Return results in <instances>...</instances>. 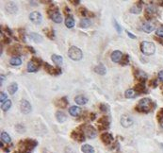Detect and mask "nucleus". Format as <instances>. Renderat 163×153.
<instances>
[{
	"instance_id": "nucleus-35",
	"label": "nucleus",
	"mask_w": 163,
	"mask_h": 153,
	"mask_svg": "<svg viewBox=\"0 0 163 153\" xmlns=\"http://www.w3.org/2000/svg\"><path fill=\"white\" fill-rule=\"evenodd\" d=\"M43 32L46 34V36L49 38V39L53 40L54 37H55V31L52 29V28H44L43 29Z\"/></svg>"
},
{
	"instance_id": "nucleus-32",
	"label": "nucleus",
	"mask_w": 163,
	"mask_h": 153,
	"mask_svg": "<svg viewBox=\"0 0 163 153\" xmlns=\"http://www.w3.org/2000/svg\"><path fill=\"white\" fill-rule=\"evenodd\" d=\"M81 151L83 153H94V148L90 145H83L81 146Z\"/></svg>"
},
{
	"instance_id": "nucleus-46",
	"label": "nucleus",
	"mask_w": 163,
	"mask_h": 153,
	"mask_svg": "<svg viewBox=\"0 0 163 153\" xmlns=\"http://www.w3.org/2000/svg\"><path fill=\"white\" fill-rule=\"evenodd\" d=\"M156 117H158V120L160 121L163 119V109H160V111L158 112V116H156Z\"/></svg>"
},
{
	"instance_id": "nucleus-5",
	"label": "nucleus",
	"mask_w": 163,
	"mask_h": 153,
	"mask_svg": "<svg viewBox=\"0 0 163 153\" xmlns=\"http://www.w3.org/2000/svg\"><path fill=\"white\" fill-rule=\"evenodd\" d=\"M82 131L84 132L86 137L90 138V139H93L96 137V130L93 126L90 125H86V126H83L82 127Z\"/></svg>"
},
{
	"instance_id": "nucleus-22",
	"label": "nucleus",
	"mask_w": 163,
	"mask_h": 153,
	"mask_svg": "<svg viewBox=\"0 0 163 153\" xmlns=\"http://www.w3.org/2000/svg\"><path fill=\"white\" fill-rule=\"evenodd\" d=\"M39 67L40 65H38L36 62H34L33 61H30L28 63V72H37L39 70Z\"/></svg>"
},
{
	"instance_id": "nucleus-33",
	"label": "nucleus",
	"mask_w": 163,
	"mask_h": 153,
	"mask_svg": "<svg viewBox=\"0 0 163 153\" xmlns=\"http://www.w3.org/2000/svg\"><path fill=\"white\" fill-rule=\"evenodd\" d=\"M141 2H139L137 5L133 6V7L130 9V12H132V14H141Z\"/></svg>"
},
{
	"instance_id": "nucleus-15",
	"label": "nucleus",
	"mask_w": 163,
	"mask_h": 153,
	"mask_svg": "<svg viewBox=\"0 0 163 153\" xmlns=\"http://www.w3.org/2000/svg\"><path fill=\"white\" fill-rule=\"evenodd\" d=\"M49 17L52 19V21H54L55 23L60 24L62 22V15L61 14L60 11H55V12H52V14H49Z\"/></svg>"
},
{
	"instance_id": "nucleus-58",
	"label": "nucleus",
	"mask_w": 163,
	"mask_h": 153,
	"mask_svg": "<svg viewBox=\"0 0 163 153\" xmlns=\"http://www.w3.org/2000/svg\"><path fill=\"white\" fill-rule=\"evenodd\" d=\"M64 11H65V14H70V10H69L67 7L64 9Z\"/></svg>"
},
{
	"instance_id": "nucleus-8",
	"label": "nucleus",
	"mask_w": 163,
	"mask_h": 153,
	"mask_svg": "<svg viewBox=\"0 0 163 153\" xmlns=\"http://www.w3.org/2000/svg\"><path fill=\"white\" fill-rule=\"evenodd\" d=\"M133 119L131 116H129L128 114H123L121 117V125L123 128H129L130 126L133 125Z\"/></svg>"
},
{
	"instance_id": "nucleus-36",
	"label": "nucleus",
	"mask_w": 163,
	"mask_h": 153,
	"mask_svg": "<svg viewBox=\"0 0 163 153\" xmlns=\"http://www.w3.org/2000/svg\"><path fill=\"white\" fill-rule=\"evenodd\" d=\"M1 141H3V142H5V143L9 144V143L11 142V138H10V136L8 134L7 132L3 131V132H1Z\"/></svg>"
},
{
	"instance_id": "nucleus-18",
	"label": "nucleus",
	"mask_w": 163,
	"mask_h": 153,
	"mask_svg": "<svg viewBox=\"0 0 163 153\" xmlns=\"http://www.w3.org/2000/svg\"><path fill=\"white\" fill-rule=\"evenodd\" d=\"M101 140L103 141L104 144L109 145L113 141V137H112L111 134H110V133H103V134L101 135Z\"/></svg>"
},
{
	"instance_id": "nucleus-25",
	"label": "nucleus",
	"mask_w": 163,
	"mask_h": 153,
	"mask_svg": "<svg viewBox=\"0 0 163 153\" xmlns=\"http://www.w3.org/2000/svg\"><path fill=\"white\" fill-rule=\"evenodd\" d=\"M94 72L96 73V74H98V75H102V76H104L106 73H107V69H106V67L104 66L102 63L101 64H98L97 66H95L94 67Z\"/></svg>"
},
{
	"instance_id": "nucleus-6",
	"label": "nucleus",
	"mask_w": 163,
	"mask_h": 153,
	"mask_svg": "<svg viewBox=\"0 0 163 153\" xmlns=\"http://www.w3.org/2000/svg\"><path fill=\"white\" fill-rule=\"evenodd\" d=\"M30 21L35 25H40L43 20V16L39 11H33L29 14Z\"/></svg>"
},
{
	"instance_id": "nucleus-29",
	"label": "nucleus",
	"mask_w": 163,
	"mask_h": 153,
	"mask_svg": "<svg viewBox=\"0 0 163 153\" xmlns=\"http://www.w3.org/2000/svg\"><path fill=\"white\" fill-rule=\"evenodd\" d=\"M10 63L12 66H19V65H21L22 60L19 58L18 56H14V57H12V58L10 60Z\"/></svg>"
},
{
	"instance_id": "nucleus-41",
	"label": "nucleus",
	"mask_w": 163,
	"mask_h": 153,
	"mask_svg": "<svg viewBox=\"0 0 163 153\" xmlns=\"http://www.w3.org/2000/svg\"><path fill=\"white\" fill-rule=\"evenodd\" d=\"M80 12V14L82 15V16H87V15H90V16H93V14H89V11L85 9V8H80L79 9V10H78Z\"/></svg>"
},
{
	"instance_id": "nucleus-17",
	"label": "nucleus",
	"mask_w": 163,
	"mask_h": 153,
	"mask_svg": "<svg viewBox=\"0 0 163 153\" xmlns=\"http://www.w3.org/2000/svg\"><path fill=\"white\" fill-rule=\"evenodd\" d=\"M69 112L72 116H80V113L82 112V110L80 109L79 107H77V106H72L70 108V110H69Z\"/></svg>"
},
{
	"instance_id": "nucleus-54",
	"label": "nucleus",
	"mask_w": 163,
	"mask_h": 153,
	"mask_svg": "<svg viewBox=\"0 0 163 153\" xmlns=\"http://www.w3.org/2000/svg\"><path fill=\"white\" fill-rule=\"evenodd\" d=\"M27 49H28V50H29V52H31V53H35V50H34L33 47H31V46H27Z\"/></svg>"
},
{
	"instance_id": "nucleus-45",
	"label": "nucleus",
	"mask_w": 163,
	"mask_h": 153,
	"mask_svg": "<svg viewBox=\"0 0 163 153\" xmlns=\"http://www.w3.org/2000/svg\"><path fill=\"white\" fill-rule=\"evenodd\" d=\"M19 33H20V38L23 42H25V30L24 29H19Z\"/></svg>"
},
{
	"instance_id": "nucleus-53",
	"label": "nucleus",
	"mask_w": 163,
	"mask_h": 153,
	"mask_svg": "<svg viewBox=\"0 0 163 153\" xmlns=\"http://www.w3.org/2000/svg\"><path fill=\"white\" fill-rule=\"evenodd\" d=\"M3 43L4 44H9V43H10V38H4Z\"/></svg>"
},
{
	"instance_id": "nucleus-37",
	"label": "nucleus",
	"mask_w": 163,
	"mask_h": 153,
	"mask_svg": "<svg viewBox=\"0 0 163 153\" xmlns=\"http://www.w3.org/2000/svg\"><path fill=\"white\" fill-rule=\"evenodd\" d=\"M17 90H18V85H17V83H15V82L14 83H11L8 88L10 94H14L17 92Z\"/></svg>"
},
{
	"instance_id": "nucleus-24",
	"label": "nucleus",
	"mask_w": 163,
	"mask_h": 153,
	"mask_svg": "<svg viewBox=\"0 0 163 153\" xmlns=\"http://www.w3.org/2000/svg\"><path fill=\"white\" fill-rule=\"evenodd\" d=\"M51 58H52V61H53V62L55 63L56 65H58V66L62 65L63 59H62V57H61V56L54 54V55H52Z\"/></svg>"
},
{
	"instance_id": "nucleus-34",
	"label": "nucleus",
	"mask_w": 163,
	"mask_h": 153,
	"mask_svg": "<svg viewBox=\"0 0 163 153\" xmlns=\"http://www.w3.org/2000/svg\"><path fill=\"white\" fill-rule=\"evenodd\" d=\"M90 25H92V22H90V20L88 18H83L79 23L80 28H87Z\"/></svg>"
},
{
	"instance_id": "nucleus-23",
	"label": "nucleus",
	"mask_w": 163,
	"mask_h": 153,
	"mask_svg": "<svg viewBox=\"0 0 163 153\" xmlns=\"http://www.w3.org/2000/svg\"><path fill=\"white\" fill-rule=\"evenodd\" d=\"M56 118L58 120V122L63 123V122H65V121H66L67 116H66V114H65L62 111H58L56 112Z\"/></svg>"
},
{
	"instance_id": "nucleus-51",
	"label": "nucleus",
	"mask_w": 163,
	"mask_h": 153,
	"mask_svg": "<svg viewBox=\"0 0 163 153\" xmlns=\"http://www.w3.org/2000/svg\"><path fill=\"white\" fill-rule=\"evenodd\" d=\"M126 34L128 35L129 38H132V39H136V38H137L134 34H132L131 32H129V31H126Z\"/></svg>"
},
{
	"instance_id": "nucleus-21",
	"label": "nucleus",
	"mask_w": 163,
	"mask_h": 153,
	"mask_svg": "<svg viewBox=\"0 0 163 153\" xmlns=\"http://www.w3.org/2000/svg\"><path fill=\"white\" fill-rule=\"evenodd\" d=\"M154 29H155V26L152 23H150V22L144 23V24L142 25V30L144 31V32H146V33L152 32Z\"/></svg>"
},
{
	"instance_id": "nucleus-57",
	"label": "nucleus",
	"mask_w": 163,
	"mask_h": 153,
	"mask_svg": "<svg viewBox=\"0 0 163 153\" xmlns=\"http://www.w3.org/2000/svg\"><path fill=\"white\" fill-rule=\"evenodd\" d=\"M70 3H71V4L77 5V4H79V1H78V0H77V1H74V0H72V1H70Z\"/></svg>"
},
{
	"instance_id": "nucleus-14",
	"label": "nucleus",
	"mask_w": 163,
	"mask_h": 153,
	"mask_svg": "<svg viewBox=\"0 0 163 153\" xmlns=\"http://www.w3.org/2000/svg\"><path fill=\"white\" fill-rule=\"evenodd\" d=\"M123 53L119 50H115L112 52L111 56H110V58H111V61L113 62H121L122 59H123Z\"/></svg>"
},
{
	"instance_id": "nucleus-43",
	"label": "nucleus",
	"mask_w": 163,
	"mask_h": 153,
	"mask_svg": "<svg viewBox=\"0 0 163 153\" xmlns=\"http://www.w3.org/2000/svg\"><path fill=\"white\" fill-rule=\"evenodd\" d=\"M6 99H7V94L4 92H1V94H0V102H1V104L4 103L5 101H7Z\"/></svg>"
},
{
	"instance_id": "nucleus-44",
	"label": "nucleus",
	"mask_w": 163,
	"mask_h": 153,
	"mask_svg": "<svg viewBox=\"0 0 163 153\" xmlns=\"http://www.w3.org/2000/svg\"><path fill=\"white\" fill-rule=\"evenodd\" d=\"M156 35H158L159 37L163 38V27H160V28H159L158 29H156Z\"/></svg>"
},
{
	"instance_id": "nucleus-61",
	"label": "nucleus",
	"mask_w": 163,
	"mask_h": 153,
	"mask_svg": "<svg viewBox=\"0 0 163 153\" xmlns=\"http://www.w3.org/2000/svg\"><path fill=\"white\" fill-rule=\"evenodd\" d=\"M161 89H162V94H163V86L161 87Z\"/></svg>"
},
{
	"instance_id": "nucleus-50",
	"label": "nucleus",
	"mask_w": 163,
	"mask_h": 153,
	"mask_svg": "<svg viewBox=\"0 0 163 153\" xmlns=\"http://www.w3.org/2000/svg\"><path fill=\"white\" fill-rule=\"evenodd\" d=\"M150 85L153 86V87L155 88V87H156V85H158V82H156V80H152L151 82H150Z\"/></svg>"
},
{
	"instance_id": "nucleus-30",
	"label": "nucleus",
	"mask_w": 163,
	"mask_h": 153,
	"mask_svg": "<svg viewBox=\"0 0 163 153\" xmlns=\"http://www.w3.org/2000/svg\"><path fill=\"white\" fill-rule=\"evenodd\" d=\"M65 26H66L67 28H74V26H75V20H74V18L72 17L71 15L67 16L66 19H65Z\"/></svg>"
},
{
	"instance_id": "nucleus-59",
	"label": "nucleus",
	"mask_w": 163,
	"mask_h": 153,
	"mask_svg": "<svg viewBox=\"0 0 163 153\" xmlns=\"http://www.w3.org/2000/svg\"><path fill=\"white\" fill-rule=\"evenodd\" d=\"M42 3H50V1H41Z\"/></svg>"
},
{
	"instance_id": "nucleus-3",
	"label": "nucleus",
	"mask_w": 163,
	"mask_h": 153,
	"mask_svg": "<svg viewBox=\"0 0 163 153\" xmlns=\"http://www.w3.org/2000/svg\"><path fill=\"white\" fill-rule=\"evenodd\" d=\"M141 52L146 55V56H151L155 53L156 51V46L155 44L152 42H148V41H143L141 44Z\"/></svg>"
},
{
	"instance_id": "nucleus-7",
	"label": "nucleus",
	"mask_w": 163,
	"mask_h": 153,
	"mask_svg": "<svg viewBox=\"0 0 163 153\" xmlns=\"http://www.w3.org/2000/svg\"><path fill=\"white\" fill-rule=\"evenodd\" d=\"M20 110L23 113L25 114H28L31 112L32 110V107L30 105V103L25 99H22L20 102Z\"/></svg>"
},
{
	"instance_id": "nucleus-16",
	"label": "nucleus",
	"mask_w": 163,
	"mask_h": 153,
	"mask_svg": "<svg viewBox=\"0 0 163 153\" xmlns=\"http://www.w3.org/2000/svg\"><path fill=\"white\" fill-rule=\"evenodd\" d=\"M156 8L153 5H148L146 7V10H145V14H146V17L147 18H150L152 17L153 15H155L156 14Z\"/></svg>"
},
{
	"instance_id": "nucleus-10",
	"label": "nucleus",
	"mask_w": 163,
	"mask_h": 153,
	"mask_svg": "<svg viewBox=\"0 0 163 153\" xmlns=\"http://www.w3.org/2000/svg\"><path fill=\"white\" fill-rule=\"evenodd\" d=\"M44 69L50 75H60L61 73V70L60 68H55L50 65L49 63H44Z\"/></svg>"
},
{
	"instance_id": "nucleus-20",
	"label": "nucleus",
	"mask_w": 163,
	"mask_h": 153,
	"mask_svg": "<svg viewBox=\"0 0 163 153\" xmlns=\"http://www.w3.org/2000/svg\"><path fill=\"white\" fill-rule=\"evenodd\" d=\"M56 106H58V108H61V109H64V108H66L67 105H68V100L66 99V98H61L60 99H58L56 102Z\"/></svg>"
},
{
	"instance_id": "nucleus-2",
	"label": "nucleus",
	"mask_w": 163,
	"mask_h": 153,
	"mask_svg": "<svg viewBox=\"0 0 163 153\" xmlns=\"http://www.w3.org/2000/svg\"><path fill=\"white\" fill-rule=\"evenodd\" d=\"M37 146V142L35 140H23L20 143H19V151H21L23 153H29L33 150V148Z\"/></svg>"
},
{
	"instance_id": "nucleus-11",
	"label": "nucleus",
	"mask_w": 163,
	"mask_h": 153,
	"mask_svg": "<svg viewBox=\"0 0 163 153\" xmlns=\"http://www.w3.org/2000/svg\"><path fill=\"white\" fill-rule=\"evenodd\" d=\"M5 10H6V11H7V12H9V14H15V12L18 10V8H17V5L14 2L10 1V2L6 3Z\"/></svg>"
},
{
	"instance_id": "nucleus-52",
	"label": "nucleus",
	"mask_w": 163,
	"mask_h": 153,
	"mask_svg": "<svg viewBox=\"0 0 163 153\" xmlns=\"http://www.w3.org/2000/svg\"><path fill=\"white\" fill-rule=\"evenodd\" d=\"M159 79L161 81H163V70H162V71H159Z\"/></svg>"
},
{
	"instance_id": "nucleus-27",
	"label": "nucleus",
	"mask_w": 163,
	"mask_h": 153,
	"mask_svg": "<svg viewBox=\"0 0 163 153\" xmlns=\"http://www.w3.org/2000/svg\"><path fill=\"white\" fill-rule=\"evenodd\" d=\"M21 49V47H20V46H18V44H15V46H12L11 47H10L9 48V54H10V55H18L19 53H20V50Z\"/></svg>"
},
{
	"instance_id": "nucleus-56",
	"label": "nucleus",
	"mask_w": 163,
	"mask_h": 153,
	"mask_svg": "<svg viewBox=\"0 0 163 153\" xmlns=\"http://www.w3.org/2000/svg\"><path fill=\"white\" fill-rule=\"evenodd\" d=\"M90 120H94L95 119V113H90Z\"/></svg>"
},
{
	"instance_id": "nucleus-39",
	"label": "nucleus",
	"mask_w": 163,
	"mask_h": 153,
	"mask_svg": "<svg viewBox=\"0 0 163 153\" xmlns=\"http://www.w3.org/2000/svg\"><path fill=\"white\" fill-rule=\"evenodd\" d=\"M128 63H129V56L128 55H125L123 57V59L121 61V64L123 66H126L128 65Z\"/></svg>"
},
{
	"instance_id": "nucleus-60",
	"label": "nucleus",
	"mask_w": 163,
	"mask_h": 153,
	"mask_svg": "<svg viewBox=\"0 0 163 153\" xmlns=\"http://www.w3.org/2000/svg\"><path fill=\"white\" fill-rule=\"evenodd\" d=\"M160 5H161L162 7H163V1H161V2H160Z\"/></svg>"
},
{
	"instance_id": "nucleus-12",
	"label": "nucleus",
	"mask_w": 163,
	"mask_h": 153,
	"mask_svg": "<svg viewBox=\"0 0 163 153\" xmlns=\"http://www.w3.org/2000/svg\"><path fill=\"white\" fill-rule=\"evenodd\" d=\"M99 130H107L109 127V120L107 116H103L98 120Z\"/></svg>"
},
{
	"instance_id": "nucleus-4",
	"label": "nucleus",
	"mask_w": 163,
	"mask_h": 153,
	"mask_svg": "<svg viewBox=\"0 0 163 153\" xmlns=\"http://www.w3.org/2000/svg\"><path fill=\"white\" fill-rule=\"evenodd\" d=\"M68 56L73 61H80L82 59V51L76 46H71L68 51Z\"/></svg>"
},
{
	"instance_id": "nucleus-42",
	"label": "nucleus",
	"mask_w": 163,
	"mask_h": 153,
	"mask_svg": "<svg viewBox=\"0 0 163 153\" xmlns=\"http://www.w3.org/2000/svg\"><path fill=\"white\" fill-rule=\"evenodd\" d=\"M99 109H100V111H102V112H108V106L106 105L105 103H102V104H100V106H99Z\"/></svg>"
},
{
	"instance_id": "nucleus-47",
	"label": "nucleus",
	"mask_w": 163,
	"mask_h": 153,
	"mask_svg": "<svg viewBox=\"0 0 163 153\" xmlns=\"http://www.w3.org/2000/svg\"><path fill=\"white\" fill-rule=\"evenodd\" d=\"M15 129H16V130L19 131V132H23V131H25V128H24L22 125H17Z\"/></svg>"
},
{
	"instance_id": "nucleus-26",
	"label": "nucleus",
	"mask_w": 163,
	"mask_h": 153,
	"mask_svg": "<svg viewBox=\"0 0 163 153\" xmlns=\"http://www.w3.org/2000/svg\"><path fill=\"white\" fill-rule=\"evenodd\" d=\"M75 102L78 105H84L88 102V98L84 97V95H77V97L75 98Z\"/></svg>"
},
{
	"instance_id": "nucleus-28",
	"label": "nucleus",
	"mask_w": 163,
	"mask_h": 153,
	"mask_svg": "<svg viewBox=\"0 0 163 153\" xmlns=\"http://www.w3.org/2000/svg\"><path fill=\"white\" fill-rule=\"evenodd\" d=\"M29 37H30V39H31L32 41H33L34 43L39 44V43L43 42V37H42L41 35H39L38 33L32 32V33H30V34H29Z\"/></svg>"
},
{
	"instance_id": "nucleus-38",
	"label": "nucleus",
	"mask_w": 163,
	"mask_h": 153,
	"mask_svg": "<svg viewBox=\"0 0 163 153\" xmlns=\"http://www.w3.org/2000/svg\"><path fill=\"white\" fill-rule=\"evenodd\" d=\"M10 107H11V101L10 100H7V101H5L4 103L1 104V109L4 111V112H7L10 109Z\"/></svg>"
},
{
	"instance_id": "nucleus-9",
	"label": "nucleus",
	"mask_w": 163,
	"mask_h": 153,
	"mask_svg": "<svg viewBox=\"0 0 163 153\" xmlns=\"http://www.w3.org/2000/svg\"><path fill=\"white\" fill-rule=\"evenodd\" d=\"M71 136L74 140L78 141V142H83L84 140H85V134H84V132L82 130H74L73 132H72Z\"/></svg>"
},
{
	"instance_id": "nucleus-31",
	"label": "nucleus",
	"mask_w": 163,
	"mask_h": 153,
	"mask_svg": "<svg viewBox=\"0 0 163 153\" xmlns=\"http://www.w3.org/2000/svg\"><path fill=\"white\" fill-rule=\"evenodd\" d=\"M137 92L134 90V89H128V90L126 91L125 93V95L126 98H135L137 97Z\"/></svg>"
},
{
	"instance_id": "nucleus-1",
	"label": "nucleus",
	"mask_w": 163,
	"mask_h": 153,
	"mask_svg": "<svg viewBox=\"0 0 163 153\" xmlns=\"http://www.w3.org/2000/svg\"><path fill=\"white\" fill-rule=\"evenodd\" d=\"M154 106H155L154 102L151 99L148 98H144L139 101L136 109H137V111L141 112H148L153 109Z\"/></svg>"
},
{
	"instance_id": "nucleus-19",
	"label": "nucleus",
	"mask_w": 163,
	"mask_h": 153,
	"mask_svg": "<svg viewBox=\"0 0 163 153\" xmlns=\"http://www.w3.org/2000/svg\"><path fill=\"white\" fill-rule=\"evenodd\" d=\"M134 90L137 92V94H145L147 93V89L144 85V83H142V82H140V83H138L136 86H135V89Z\"/></svg>"
},
{
	"instance_id": "nucleus-40",
	"label": "nucleus",
	"mask_w": 163,
	"mask_h": 153,
	"mask_svg": "<svg viewBox=\"0 0 163 153\" xmlns=\"http://www.w3.org/2000/svg\"><path fill=\"white\" fill-rule=\"evenodd\" d=\"M113 25H114V28H115V29H116V31L118 32L119 34H121L122 33V28H121V26L118 24V22H117L115 19H113Z\"/></svg>"
},
{
	"instance_id": "nucleus-13",
	"label": "nucleus",
	"mask_w": 163,
	"mask_h": 153,
	"mask_svg": "<svg viewBox=\"0 0 163 153\" xmlns=\"http://www.w3.org/2000/svg\"><path fill=\"white\" fill-rule=\"evenodd\" d=\"M134 76H135V78L137 80H138L140 82H142V83H144L145 80L147 79V75L144 72H143V71H141V70H139V69L135 71Z\"/></svg>"
},
{
	"instance_id": "nucleus-49",
	"label": "nucleus",
	"mask_w": 163,
	"mask_h": 153,
	"mask_svg": "<svg viewBox=\"0 0 163 153\" xmlns=\"http://www.w3.org/2000/svg\"><path fill=\"white\" fill-rule=\"evenodd\" d=\"M31 61H33L34 62H36L38 65H41V63L43 62H42V60H41V59H39V58H33Z\"/></svg>"
},
{
	"instance_id": "nucleus-48",
	"label": "nucleus",
	"mask_w": 163,
	"mask_h": 153,
	"mask_svg": "<svg viewBox=\"0 0 163 153\" xmlns=\"http://www.w3.org/2000/svg\"><path fill=\"white\" fill-rule=\"evenodd\" d=\"M64 153H75V152L72 148H70V146H66V148H65V150H64Z\"/></svg>"
},
{
	"instance_id": "nucleus-55",
	"label": "nucleus",
	"mask_w": 163,
	"mask_h": 153,
	"mask_svg": "<svg viewBox=\"0 0 163 153\" xmlns=\"http://www.w3.org/2000/svg\"><path fill=\"white\" fill-rule=\"evenodd\" d=\"M0 80H1V81H0V84H3V82L5 81V76H3V75H1V76H0Z\"/></svg>"
}]
</instances>
